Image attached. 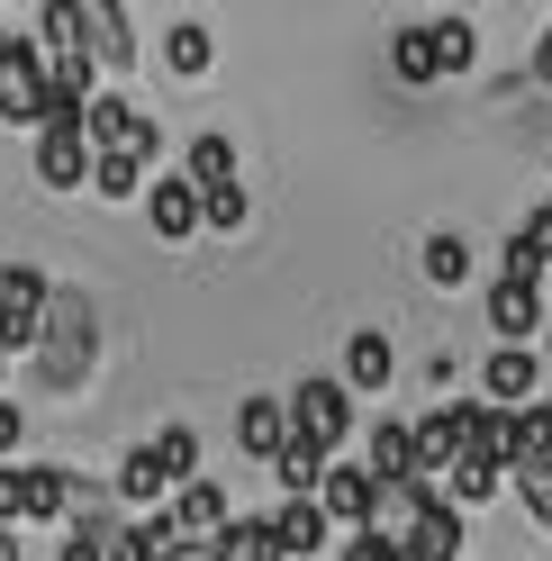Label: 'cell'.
Returning <instances> with one entry per match:
<instances>
[{
    "label": "cell",
    "instance_id": "cell-3",
    "mask_svg": "<svg viewBox=\"0 0 552 561\" xmlns=\"http://www.w3.org/2000/svg\"><path fill=\"white\" fill-rule=\"evenodd\" d=\"M534 399H543V354H534V344H490V363H480V408L516 416Z\"/></svg>",
    "mask_w": 552,
    "mask_h": 561
},
{
    "label": "cell",
    "instance_id": "cell-32",
    "mask_svg": "<svg viewBox=\"0 0 552 561\" xmlns=\"http://www.w3.org/2000/svg\"><path fill=\"white\" fill-rule=\"evenodd\" d=\"M55 561H100V543H91V535H64V543H55Z\"/></svg>",
    "mask_w": 552,
    "mask_h": 561
},
{
    "label": "cell",
    "instance_id": "cell-28",
    "mask_svg": "<svg viewBox=\"0 0 552 561\" xmlns=\"http://www.w3.org/2000/svg\"><path fill=\"white\" fill-rule=\"evenodd\" d=\"M507 480H516V499H526V516L552 535V462H534V471H507Z\"/></svg>",
    "mask_w": 552,
    "mask_h": 561
},
{
    "label": "cell",
    "instance_id": "cell-17",
    "mask_svg": "<svg viewBox=\"0 0 552 561\" xmlns=\"http://www.w3.org/2000/svg\"><path fill=\"white\" fill-rule=\"evenodd\" d=\"M318 480H326V453L318 444H281V453H272V489H281V507H299V499H318Z\"/></svg>",
    "mask_w": 552,
    "mask_h": 561
},
{
    "label": "cell",
    "instance_id": "cell-16",
    "mask_svg": "<svg viewBox=\"0 0 552 561\" xmlns=\"http://www.w3.org/2000/svg\"><path fill=\"white\" fill-rule=\"evenodd\" d=\"M235 444L272 471V453L290 444V408H281V399H245V408H235Z\"/></svg>",
    "mask_w": 552,
    "mask_h": 561
},
{
    "label": "cell",
    "instance_id": "cell-39",
    "mask_svg": "<svg viewBox=\"0 0 552 561\" xmlns=\"http://www.w3.org/2000/svg\"><path fill=\"white\" fill-rule=\"evenodd\" d=\"M0 489H10V471H0Z\"/></svg>",
    "mask_w": 552,
    "mask_h": 561
},
{
    "label": "cell",
    "instance_id": "cell-36",
    "mask_svg": "<svg viewBox=\"0 0 552 561\" xmlns=\"http://www.w3.org/2000/svg\"><path fill=\"white\" fill-rule=\"evenodd\" d=\"M10 46H19V37H10V27H0V64H10Z\"/></svg>",
    "mask_w": 552,
    "mask_h": 561
},
{
    "label": "cell",
    "instance_id": "cell-4",
    "mask_svg": "<svg viewBox=\"0 0 552 561\" xmlns=\"http://www.w3.org/2000/svg\"><path fill=\"white\" fill-rule=\"evenodd\" d=\"M46 299H55V280H46V272H27V263L0 272V354H27V344H37Z\"/></svg>",
    "mask_w": 552,
    "mask_h": 561
},
{
    "label": "cell",
    "instance_id": "cell-6",
    "mask_svg": "<svg viewBox=\"0 0 552 561\" xmlns=\"http://www.w3.org/2000/svg\"><path fill=\"white\" fill-rule=\"evenodd\" d=\"M55 516H64V471H55V462H10L0 525H55Z\"/></svg>",
    "mask_w": 552,
    "mask_h": 561
},
{
    "label": "cell",
    "instance_id": "cell-25",
    "mask_svg": "<svg viewBox=\"0 0 552 561\" xmlns=\"http://www.w3.org/2000/svg\"><path fill=\"white\" fill-rule=\"evenodd\" d=\"M218 561H281V543H272V516H235L218 535Z\"/></svg>",
    "mask_w": 552,
    "mask_h": 561
},
{
    "label": "cell",
    "instance_id": "cell-38",
    "mask_svg": "<svg viewBox=\"0 0 552 561\" xmlns=\"http://www.w3.org/2000/svg\"><path fill=\"white\" fill-rule=\"evenodd\" d=\"M0 371H10V354H0Z\"/></svg>",
    "mask_w": 552,
    "mask_h": 561
},
{
    "label": "cell",
    "instance_id": "cell-27",
    "mask_svg": "<svg viewBox=\"0 0 552 561\" xmlns=\"http://www.w3.org/2000/svg\"><path fill=\"white\" fill-rule=\"evenodd\" d=\"M390 73H399V82H435V46H426V27H399V37H390Z\"/></svg>",
    "mask_w": 552,
    "mask_h": 561
},
{
    "label": "cell",
    "instance_id": "cell-1",
    "mask_svg": "<svg viewBox=\"0 0 552 561\" xmlns=\"http://www.w3.org/2000/svg\"><path fill=\"white\" fill-rule=\"evenodd\" d=\"M281 408H290V435H299V444H318L326 462H344V444L363 435V426H354V390H344L335 371H308Z\"/></svg>",
    "mask_w": 552,
    "mask_h": 561
},
{
    "label": "cell",
    "instance_id": "cell-30",
    "mask_svg": "<svg viewBox=\"0 0 552 561\" xmlns=\"http://www.w3.org/2000/svg\"><path fill=\"white\" fill-rule=\"evenodd\" d=\"M335 552H344V561H399V543H390V535H344Z\"/></svg>",
    "mask_w": 552,
    "mask_h": 561
},
{
    "label": "cell",
    "instance_id": "cell-21",
    "mask_svg": "<svg viewBox=\"0 0 552 561\" xmlns=\"http://www.w3.org/2000/svg\"><path fill=\"white\" fill-rule=\"evenodd\" d=\"M417 272L435 280V290H462V280H471V244H462L453 227H435V236L417 244Z\"/></svg>",
    "mask_w": 552,
    "mask_h": 561
},
{
    "label": "cell",
    "instance_id": "cell-11",
    "mask_svg": "<svg viewBox=\"0 0 552 561\" xmlns=\"http://www.w3.org/2000/svg\"><path fill=\"white\" fill-rule=\"evenodd\" d=\"M344 390H354V399H381L390 390V380H399V354H390V335L381 327H363V335H344Z\"/></svg>",
    "mask_w": 552,
    "mask_h": 561
},
{
    "label": "cell",
    "instance_id": "cell-5",
    "mask_svg": "<svg viewBox=\"0 0 552 561\" xmlns=\"http://www.w3.org/2000/svg\"><path fill=\"white\" fill-rule=\"evenodd\" d=\"M308 507L335 525V543L344 535H371V471L363 462H326V480H318V499H308Z\"/></svg>",
    "mask_w": 552,
    "mask_h": 561
},
{
    "label": "cell",
    "instance_id": "cell-20",
    "mask_svg": "<svg viewBox=\"0 0 552 561\" xmlns=\"http://www.w3.org/2000/svg\"><path fill=\"white\" fill-rule=\"evenodd\" d=\"M272 543H281V561H308V552H326V543H335V525L299 499V507H272Z\"/></svg>",
    "mask_w": 552,
    "mask_h": 561
},
{
    "label": "cell",
    "instance_id": "cell-7",
    "mask_svg": "<svg viewBox=\"0 0 552 561\" xmlns=\"http://www.w3.org/2000/svg\"><path fill=\"white\" fill-rule=\"evenodd\" d=\"M363 471H371V489L417 480V426H407V416H381V426H363ZM417 489H426V480H417Z\"/></svg>",
    "mask_w": 552,
    "mask_h": 561
},
{
    "label": "cell",
    "instance_id": "cell-22",
    "mask_svg": "<svg viewBox=\"0 0 552 561\" xmlns=\"http://www.w3.org/2000/svg\"><path fill=\"white\" fill-rule=\"evenodd\" d=\"M146 453H154V471H163L172 489H191V480H199V435H191V426H163Z\"/></svg>",
    "mask_w": 552,
    "mask_h": 561
},
{
    "label": "cell",
    "instance_id": "cell-24",
    "mask_svg": "<svg viewBox=\"0 0 552 561\" xmlns=\"http://www.w3.org/2000/svg\"><path fill=\"white\" fill-rule=\"evenodd\" d=\"M444 480H453V499H444V507H480V499H490V489L507 480V462H490V453H462V462L444 471Z\"/></svg>",
    "mask_w": 552,
    "mask_h": 561
},
{
    "label": "cell",
    "instance_id": "cell-12",
    "mask_svg": "<svg viewBox=\"0 0 552 561\" xmlns=\"http://www.w3.org/2000/svg\"><path fill=\"white\" fill-rule=\"evenodd\" d=\"M552 327V308L526 290V280H490V335L498 344H526V335H543Z\"/></svg>",
    "mask_w": 552,
    "mask_h": 561
},
{
    "label": "cell",
    "instance_id": "cell-34",
    "mask_svg": "<svg viewBox=\"0 0 552 561\" xmlns=\"http://www.w3.org/2000/svg\"><path fill=\"white\" fill-rule=\"evenodd\" d=\"M0 561H27V552H19V543H10V525H0Z\"/></svg>",
    "mask_w": 552,
    "mask_h": 561
},
{
    "label": "cell",
    "instance_id": "cell-19",
    "mask_svg": "<svg viewBox=\"0 0 552 561\" xmlns=\"http://www.w3.org/2000/svg\"><path fill=\"white\" fill-rule=\"evenodd\" d=\"M534 462H552V399L507 416V471H534Z\"/></svg>",
    "mask_w": 552,
    "mask_h": 561
},
{
    "label": "cell",
    "instance_id": "cell-35",
    "mask_svg": "<svg viewBox=\"0 0 552 561\" xmlns=\"http://www.w3.org/2000/svg\"><path fill=\"white\" fill-rule=\"evenodd\" d=\"M534 299H543V308H552V263H543V280H534Z\"/></svg>",
    "mask_w": 552,
    "mask_h": 561
},
{
    "label": "cell",
    "instance_id": "cell-33",
    "mask_svg": "<svg viewBox=\"0 0 552 561\" xmlns=\"http://www.w3.org/2000/svg\"><path fill=\"white\" fill-rule=\"evenodd\" d=\"M534 82L552 91V27H543V46H534Z\"/></svg>",
    "mask_w": 552,
    "mask_h": 561
},
{
    "label": "cell",
    "instance_id": "cell-15",
    "mask_svg": "<svg viewBox=\"0 0 552 561\" xmlns=\"http://www.w3.org/2000/svg\"><path fill=\"white\" fill-rule=\"evenodd\" d=\"M146 218H154V236H163V244H191V236H199V191L182 182V172H172V182H154V191H146Z\"/></svg>",
    "mask_w": 552,
    "mask_h": 561
},
{
    "label": "cell",
    "instance_id": "cell-37",
    "mask_svg": "<svg viewBox=\"0 0 552 561\" xmlns=\"http://www.w3.org/2000/svg\"><path fill=\"white\" fill-rule=\"evenodd\" d=\"M543 363H552V327H543Z\"/></svg>",
    "mask_w": 552,
    "mask_h": 561
},
{
    "label": "cell",
    "instance_id": "cell-2",
    "mask_svg": "<svg viewBox=\"0 0 552 561\" xmlns=\"http://www.w3.org/2000/svg\"><path fill=\"white\" fill-rule=\"evenodd\" d=\"M37 371H46V380H64V390H73V380L91 371V308H82V290H64V280H55L46 327H37Z\"/></svg>",
    "mask_w": 552,
    "mask_h": 561
},
{
    "label": "cell",
    "instance_id": "cell-10",
    "mask_svg": "<svg viewBox=\"0 0 552 561\" xmlns=\"http://www.w3.org/2000/svg\"><path fill=\"white\" fill-rule=\"evenodd\" d=\"M37 64H46V73H82V64H91L82 0H46V10H37Z\"/></svg>",
    "mask_w": 552,
    "mask_h": 561
},
{
    "label": "cell",
    "instance_id": "cell-9",
    "mask_svg": "<svg viewBox=\"0 0 552 561\" xmlns=\"http://www.w3.org/2000/svg\"><path fill=\"white\" fill-rule=\"evenodd\" d=\"M82 46H91V73H127L136 64V27L118 0H82Z\"/></svg>",
    "mask_w": 552,
    "mask_h": 561
},
{
    "label": "cell",
    "instance_id": "cell-14",
    "mask_svg": "<svg viewBox=\"0 0 552 561\" xmlns=\"http://www.w3.org/2000/svg\"><path fill=\"white\" fill-rule=\"evenodd\" d=\"M209 64H218V37H209L199 19H172V27H163V73H172V82H209Z\"/></svg>",
    "mask_w": 552,
    "mask_h": 561
},
{
    "label": "cell",
    "instance_id": "cell-23",
    "mask_svg": "<svg viewBox=\"0 0 552 561\" xmlns=\"http://www.w3.org/2000/svg\"><path fill=\"white\" fill-rule=\"evenodd\" d=\"M426 46H435V82H444V73H471V55H480L471 19H435V27H426Z\"/></svg>",
    "mask_w": 552,
    "mask_h": 561
},
{
    "label": "cell",
    "instance_id": "cell-13",
    "mask_svg": "<svg viewBox=\"0 0 552 561\" xmlns=\"http://www.w3.org/2000/svg\"><path fill=\"white\" fill-rule=\"evenodd\" d=\"M110 499H118V516H136V525L154 516V499H172V480L154 471V453H146V444H136L127 462H118V480H110Z\"/></svg>",
    "mask_w": 552,
    "mask_h": 561
},
{
    "label": "cell",
    "instance_id": "cell-29",
    "mask_svg": "<svg viewBox=\"0 0 552 561\" xmlns=\"http://www.w3.org/2000/svg\"><path fill=\"white\" fill-rule=\"evenodd\" d=\"M245 218H254V208H245V191H209V199H199V227H218V236H235Z\"/></svg>",
    "mask_w": 552,
    "mask_h": 561
},
{
    "label": "cell",
    "instance_id": "cell-26",
    "mask_svg": "<svg viewBox=\"0 0 552 561\" xmlns=\"http://www.w3.org/2000/svg\"><path fill=\"white\" fill-rule=\"evenodd\" d=\"M91 191L100 199H136V191H146V163H136V154H91Z\"/></svg>",
    "mask_w": 552,
    "mask_h": 561
},
{
    "label": "cell",
    "instance_id": "cell-8",
    "mask_svg": "<svg viewBox=\"0 0 552 561\" xmlns=\"http://www.w3.org/2000/svg\"><path fill=\"white\" fill-rule=\"evenodd\" d=\"M46 64H37V46H10V64H0V118L10 127H37L46 118Z\"/></svg>",
    "mask_w": 552,
    "mask_h": 561
},
{
    "label": "cell",
    "instance_id": "cell-31",
    "mask_svg": "<svg viewBox=\"0 0 552 561\" xmlns=\"http://www.w3.org/2000/svg\"><path fill=\"white\" fill-rule=\"evenodd\" d=\"M19 435H27V416H19L10 399H0V471H10V453H19Z\"/></svg>",
    "mask_w": 552,
    "mask_h": 561
},
{
    "label": "cell",
    "instance_id": "cell-18",
    "mask_svg": "<svg viewBox=\"0 0 552 561\" xmlns=\"http://www.w3.org/2000/svg\"><path fill=\"white\" fill-rule=\"evenodd\" d=\"M182 182H191L199 199H209V191H235V146H227V136H191V146H182Z\"/></svg>",
    "mask_w": 552,
    "mask_h": 561
}]
</instances>
